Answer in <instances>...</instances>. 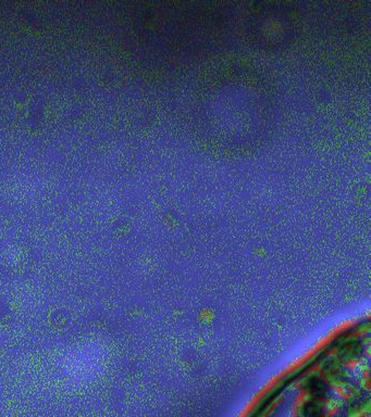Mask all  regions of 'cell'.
Returning a JSON list of instances; mask_svg holds the SVG:
<instances>
[{
	"mask_svg": "<svg viewBox=\"0 0 371 417\" xmlns=\"http://www.w3.org/2000/svg\"><path fill=\"white\" fill-rule=\"evenodd\" d=\"M300 25V11L293 4L260 3L245 10L244 35L250 45L277 50L290 45Z\"/></svg>",
	"mask_w": 371,
	"mask_h": 417,
	"instance_id": "6da1fadb",
	"label": "cell"
}]
</instances>
